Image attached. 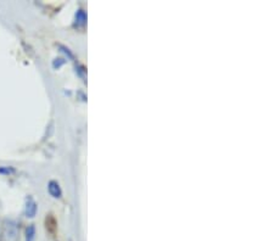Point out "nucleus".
<instances>
[{"label":"nucleus","mask_w":274,"mask_h":241,"mask_svg":"<svg viewBox=\"0 0 274 241\" xmlns=\"http://www.w3.org/2000/svg\"><path fill=\"white\" fill-rule=\"evenodd\" d=\"M18 232L16 224L12 222L5 223V239H6V241H18Z\"/></svg>","instance_id":"obj_1"},{"label":"nucleus","mask_w":274,"mask_h":241,"mask_svg":"<svg viewBox=\"0 0 274 241\" xmlns=\"http://www.w3.org/2000/svg\"><path fill=\"white\" fill-rule=\"evenodd\" d=\"M34 235H36L34 226H28L26 232V241H34Z\"/></svg>","instance_id":"obj_2"}]
</instances>
